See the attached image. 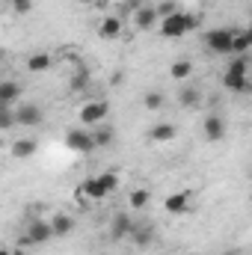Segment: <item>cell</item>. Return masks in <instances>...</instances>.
<instances>
[{"label":"cell","mask_w":252,"mask_h":255,"mask_svg":"<svg viewBox=\"0 0 252 255\" xmlns=\"http://www.w3.org/2000/svg\"><path fill=\"white\" fill-rule=\"evenodd\" d=\"M199 27V21L187 15L184 9H178V12H172V15H166V18H160L157 21V33L163 36V39H181V36H187Z\"/></svg>","instance_id":"1"},{"label":"cell","mask_w":252,"mask_h":255,"mask_svg":"<svg viewBox=\"0 0 252 255\" xmlns=\"http://www.w3.org/2000/svg\"><path fill=\"white\" fill-rule=\"evenodd\" d=\"M232 36H235V30H229V27H214V30L205 33V48H208L211 54L232 57Z\"/></svg>","instance_id":"2"},{"label":"cell","mask_w":252,"mask_h":255,"mask_svg":"<svg viewBox=\"0 0 252 255\" xmlns=\"http://www.w3.org/2000/svg\"><path fill=\"white\" fill-rule=\"evenodd\" d=\"M54 238V232H51V223L48 220H33V223H27V235L18 241L21 247H42V244H48Z\"/></svg>","instance_id":"3"},{"label":"cell","mask_w":252,"mask_h":255,"mask_svg":"<svg viewBox=\"0 0 252 255\" xmlns=\"http://www.w3.org/2000/svg\"><path fill=\"white\" fill-rule=\"evenodd\" d=\"M110 116V104L107 101H89L80 107V122L86 128H95V125H104Z\"/></svg>","instance_id":"4"},{"label":"cell","mask_w":252,"mask_h":255,"mask_svg":"<svg viewBox=\"0 0 252 255\" xmlns=\"http://www.w3.org/2000/svg\"><path fill=\"white\" fill-rule=\"evenodd\" d=\"M65 145H68L71 151H80V154H86V151H95L92 133H89L86 128H71V130L65 133Z\"/></svg>","instance_id":"5"},{"label":"cell","mask_w":252,"mask_h":255,"mask_svg":"<svg viewBox=\"0 0 252 255\" xmlns=\"http://www.w3.org/2000/svg\"><path fill=\"white\" fill-rule=\"evenodd\" d=\"M12 113H15V125H21V128H36V125H42V119H45V113L36 104H18Z\"/></svg>","instance_id":"6"},{"label":"cell","mask_w":252,"mask_h":255,"mask_svg":"<svg viewBox=\"0 0 252 255\" xmlns=\"http://www.w3.org/2000/svg\"><path fill=\"white\" fill-rule=\"evenodd\" d=\"M202 133H205V139H208V142L223 139V136H226V119H223V116H217V113L205 116V122H202Z\"/></svg>","instance_id":"7"},{"label":"cell","mask_w":252,"mask_h":255,"mask_svg":"<svg viewBox=\"0 0 252 255\" xmlns=\"http://www.w3.org/2000/svg\"><path fill=\"white\" fill-rule=\"evenodd\" d=\"M133 24H136V30H154L157 27V12H154V6H136L133 9Z\"/></svg>","instance_id":"8"},{"label":"cell","mask_w":252,"mask_h":255,"mask_svg":"<svg viewBox=\"0 0 252 255\" xmlns=\"http://www.w3.org/2000/svg\"><path fill=\"white\" fill-rule=\"evenodd\" d=\"M98 36H101V39H110V42H113V39H119V36H122V18L107 15V18L98 24Z\"/></svg>","instance_id":"9"},{"label":"cell","mask_w":252,"mask_h":255,"mask_svg":"<svg viewBox=\"0 0 252 255\" xmlns=\"http://www.w3.org/2000/svg\"><path fill=\"white\" fill-rule=\"evenodd\" d=\"M39 151V142L36 139H30V136H24V139H15L12 142V157H18V160H27V157H33Z\"/></svg>","instance_id":"10"},{"label":"cell","mask_w":252,"mask_h":255,"mask_svg":"<svg viewBox=\"0 0 252 255\" xmlns=\"http://www.w3.org/2000/svg\"><path fill=\"white\" fill-rule=\"evenodd\" d=\"M223 83H226V89H232V92H241V95H247V92L252 89L250 74H232V71H226Z\"/></svg>","instance_id":"11"},{"label":"cell","mask_w":252,"mask_h":255,"mask_svg":"<svg viewBox=\"0 0 252 255\" xmlns=\"http://www.w3.org/2000/svg\"><path fill=\"white\" fill-rule=\"evenodd\" d=\"M250 45H252L250 30H235V36H232V57H247Z\"/></svg>","instance_id":"12"},{"label":"cell","mask_w":252,"mask_h":255,"mask_svg":"<svg viewBox=\"0 0 252 255\" xmlns=\"http://www.w3.org/2000/svg\"><path fill=\"white\" fill-rule=\"evenodd\" d=\"M130 232H133L130 217H127V214H116L113 229H110V238H113V241H122V238H130Z\"/></svg>","instance_id":"13"},{"label":"cell","mask_w":252,"mask_h":255,"mask_svg":"<svg viewBox=\"0 0 252 255\" xmlns=\"http://www.w3.org/2000/svg\"><path fill=\"white\" fill-rule=\"evenodd\" d=\"M48 223H51V232H54V238H65V235L74 229V220H71L68 214H57V217H51Z\"/></svg>","instance_id":"14"},{"label":"cell","mask_w":252,"mask_h":255,"mask_svg":"<svg viewBox=\"0 0 252 255\" xmlns=\"http://www.w3.org/2000/svg\"><path fill=\"white\" fill-rule=\"evenodd\" d=\"M190 205V196L187 193H172V196H166L163 199V208L169 211V214H184Z\"/></svg>","instance_id":"15"},{"label":"cell","mask_w":252,"mask_h":255,"mask_svg":"<svg viewBox=\"0 0 252 255\" xmlns=\"http://www.w3.org/2000/svg\"><path fill=\"white\" fill-rule=\"evenodd\" d=\"M21 98V83L15 80H0V101L3 104H15Z\"/></svg>","instance_id":"16"},{"label":"cell","mask_w":252,"mask_h":255,"mask_svg":"<svg viewBox=\"0 0 252 255\" xmlns=\"http://www.w3.org/2000/svg\"><path fill=\"white\" fill-rule=\"evenodd\" d=\"M175 125H169V122H160V125H151L148 130V136L154 139V142H169V139H175Z\"/></svg>","instance_id":"17"},{"label":"cell","mask_w":252,"mask_h":255,"mask_svg":"<svg viewBox=\"0 0 252 255\" xmlns=\"http://www.w3.org/2000/svg\"><path fill=\"white\" fill-rule=\"evenodd\" d=\"M89 133H92V142H95V148H101V145H110V142L116 139V130H113V128H107V125H95Z\"/></svg>","instance_id":"18"},{"label":"cell","mask_w":252,"mask_h":255,"mask_svg":"<svg viewBox=\"0 0 252 255\" xmlns=\"http://www.w3.org/2000/svg\"><path fill=\"white\" fill-rule=\"evenodd\" d=\"M95 181H98V190H101L104 199L119 187V175H116V172H101V175H95Z\"/></svg>","instance_id":"19"},{"label":"cell","mask_w":252,"mask_h":255,"mask_svg":"<svg viewBox=\"0 0 252 255\" xmlns=\"http://www.w3.org/2000/svg\"><path fill=\"white\" fill-rule=\"evenodd\" d=\"M130 241H133V247H139V250H148V247H151V241H154V232H151V229H139V226H133V232H130Z\"/></svg>","instance_id":"20"},{"label":"cell","mask_w":252,"mask_h":255,"mask_svg":"<svg viewBox=\"0 0 252 255\" xmlns=\"http://www.w3.org/2000/svg\"><path fill=\"white\" fill-rule=\"evenodd\" d=\"M190 74H193V63L190 60H175L169 65V77L172 80H187Z\"/></svg>","instance_id":"21"},{"label":"cell","mask_w":252,"mask_h":255,"mask_svg":"<svg viewBox=\"0 0 252 255\" xmlns=\"http://www.w3.org/2000/svg\"><path fill=\"white\" fill-rule=\"evenodd\" d=\"M199 101H202V92H199L196 86H184V89L178 92V104H181V107H196Z\"/></svg>","instance_id":"22"},{"label":"cell","mask_w":252,"mask_h":255,"mask_svg":"<svg viewBox=\"0 0 252 255\" xmlns=\"http://www.w3.org/2000/svg\"><path fill=\"white\" fill-rule=\"evenodd\" d=\"M51 63H54V60H51V54H45V51H42V54H33V57L27 60V68H30V71H48Z\"/></svg>","instance_id":"23"},{"label":"cell","mask_w":252,"mask_h":255,"mask_svg":"<svg viewBox=\"0 0 252 255\" xmlns=\"http://www.w3.org/2000/svg\"><path fill=\"white\" fill-rule=\"evenodd\" d=\"M163 101H166V98H163V92H157V89H148V92L142 95V107H145V110H160Z\"/></svg>","instance_id":"24"},{"label":"cell","mask_w":252,"mask_h":255,"mask_svg":"<svg viewBox=\"0 0 252 255\" xmlns=\"http://www.w3.org/2000/svg\"><path fill=\"white\" fill-rule=\"evenodd\" d=\"M148 199H151V193L145 190V187H139V190L130 193V199H127V202H130V208H133V211H139V208H145V205H148Z\"/></svg>","instance_id":"25"},{"label":"cell","mask_w":252,"mask_h":255,"mask_svg":"<svg viewBox=\"0 0 252 255\" xmlns=\"http://www.w3.org/2000/svg\"><path fill=\"white\" fill-rule=\"evenodd\" d=\"M178 9H181V6H178L175 0H160V3L154 6V12H157V21H160V18H166V15H172V12H178Z\"/></svg>","instance_id":"26"},{"label":"cell","mask_w":252,"mask_h":255,"mask_svg":"<svg viewBox=\"0 0 252 255\" xmlns=\"http://www.w3.org/2000/svg\"><path fill=\"white\" fill-rule=\"evenodd\" d=\"M226 71H232V74H250V57H235Z\"/></svg>","instance_id":"27"},{"label":"cell","mask_w":252,"mask_h":255,"mask_svg":"<svg viewBox=\"0 0 252 255\" xmlns=\"http://www.w3.org/2000/svg\"><path fill=\"white\" fill-rule=\"evenodd\" d=\"M9 128H15V113H12V107H9V110H0V130H9Z\"/></svg>","instance_id":"28"},{"label":"cell","mask_w":252,"mask_h":255,"mask_svg":"<svg viewBox=\"0 0 252 255\" xmlns=\"http://www.w3.org/2000/svg\"><path fill=\"white\" fill-rule=\"evenodd\" d=\"M12 6H15V12H21V15H27V12L33 9V0H12Z\"/></svg>","instance_id":"29"},{"label":"cell","mask_w":252,"mask_h":255,"mask_svg":"<svg viewBox=\"0 0 252 255\" xmlns=\"http://www.w3.org/2000/svg\"><path fill=\"white\" fill-rule=\"evenodd\" d=\"M12 255H27V253H24V247H15V250H12Z\"/></svg>","instance_id":"30"},{"label":"cell","mask_w":252,"mask_h":255,"mask_svg":"<svg viewBox=\"0 0 252 255\" xmlns=\"http://www.w3.org/2000/svg\"><path fill=\"white\" fill-rule=\"evenodd\" d=\"M3 60H6V51H3V48H0V65H3Z\"/></svg>","instance_id":"31"},{"label":"cell","mask_w":252,"mask_h":255,"mask_svg":"<svg viewBox=\"0 0 252 255\" xmlns=\"http://www.w3.org/2000/svg\"><path fill=\"white\" fill-rule=\"evenodd\" d=\"M0 255H12V253H9V250H0Z\"/></svg>","instance_id":"32"},{"label":"cell","mask_w":252,"mask_h":255,"mask_svg":"<svg viewBox=\"0 0 252 255\" xmlns=\"http://www.w3.org/2000/svg\"><path fill=\"white\" fill-rule=\"evenodd\" d=\"M226 255H244V253H226Z\"/></svg>","instance_id":"33"}]
</instances>
